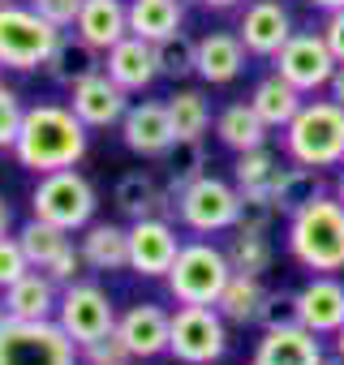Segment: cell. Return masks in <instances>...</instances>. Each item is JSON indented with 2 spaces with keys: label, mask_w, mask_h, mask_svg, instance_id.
Instances as JSON below:
<instances>
[{
  "label": "cell",
  "mask_w": 344,
  "mask_h": 365,
  "mask_svg": "<svg viewBox=\"0 0 344 365\" xmlns=\"http://www.w3.org/2000/svg\"><path fill=\"white\" fill-rule=\"evenodd\" d=\"M86 142H91V133H86L82 116L69 103H35L22 116L14 155H18L22 168H31V172L44 176V172L74 168L86 155Z\"/></svg>",
  "instance_id": "cell-1"
},
{
  "label": "cell",
  "mask_w": 344,
  "mask_h": 365,
  "mask_svg": "<svg viewBox=\"0 0 344 365\" xmlns=\"http://www.w3.org/2000/svg\"><path fill=\"white\" fill-rule=\"evenodd\" d=\"M288 254L305 271H344V202L318 194L297 215H288Z\"/></svg>",
  "instance_id": "cell-2"
},
{
  "label": "cell",
  "mask_w": 344,
  "mask_h": 365,
  "mask_svg": "<svg viewBox=\"0 0 344 365\" xmlns=\"http://www.w3.org/2000/svg\"><path fill=\"white\" fill-rule=\"evenodd\" d=\"M284 146L293 163L335 168L344 163V108L335 99H310L284 125Z\"/></svg>",
  "instance_id": "cell-3"
},
{
  "label": "cell",
  "mask_w": 344,
  "mask_h": 365,
  "mask_svg": "<svg viewBox=\"0 0 344 365\" xmlns=\"http://www.w3.org/2000/svg\"><path fill=\"white\" fill-rule=\"evenodd\" d=\"M65 31H56L48 18H39L31 5L14 0L0 5V65L14 73H35L48 65V56L56 52Z\"/></svg>",
  "instance_id": "cell-4"
},
{
  "label": "cell",
  "mask_w": 344,
  "mask_h": 365,
  "mask_svg": "<svg viewBox=\"0 0 344 365\" xmlns=\"http://www.w3.org/2000/svg\"><path fill=\"white\" fill-rule=\"evenodd\" d=\"M163 279H168V292L177 305H216L224 284L233 279L228 250H220L211 241H190V245H181L177 262H172V271Z\"/></svg>",
  "instance_id": "cell-5"
},
{
  "label": "cell",
  "mask_w": 344,
  "mask_h": 365,
  "mask_svg": "<svg viewBox=\"0 0 344 365\" xmlns=\"http://www.w3.org/2000/svg\"><path fill=\"white\" fill-rule=\"evenodd\" d=\"M95 185L78 172V168H61V172H44L39 185L31 190V215L48 220L65 232H82L86 224H95Z\"/></svg>",
  "instance_id": "cell-6"
},
{
  "label": "cell",
  "mask_w": 344,
  "mask_h": 365,
  "mask_svg": "<svg viewBox=\"0 0 344 365\" xmlns=\"http://www.w3.org/2000/svg\"><path fill=\"white\" fill-rule=\"evenodd\" d=\"M0 365H82V356L56 318L48 322L5 318L0 322Z\"/></svg>",
  "instance_id": "cell-7"
},
{
  "label": "cell",
  "mask_w": 344,
  "mask_h": 365,
  "mask_svg": "<svg viewBox=\"0 0 344 365\" xmlns=\"http://www.w3.org/2000/svg\"><path fill=\"white\" fill-rule=\"evenodd\" d=\"M228 348V322L216 305H181L172 314L168 352L181 365H211Z\"/></svg>",
  "instance_id": "cell-8"
},
{
  "label": "cell",
  "mask_w": 344,
  "mask_h": 365,
  "mask_svg": "<svg viewBox=\"0 0 344 365\" xmlns=\"http://www.w3.org/2000/svg\"><path fill=\"white\" fill-rule=\"evenodd\" d=\"M177 211H181V224L194 232H207V237L228 232L241 220V190L228 185V180H216V176H198L194 185H186L177 194Z\"/></svg>",
  "instance_id": "cell-9"
},
{
  "label": "cell",
  "mask_w": 344,
  "mask_h": 365,
  "mask_svg": "<svg viewBox=\"0 0 344 365\" xmlns=\"http://www.w3.org/2000/svg\"><path fill=\"white\" fill-rule=\"evenodd\" d=\"M56 322L61 331L82 348L108 331H116V305L108 297V288L91 284V279H78V284H65L61 288V305H56Z\"/></svg>",
  "instance_id": "cell-10"
},
{
  "label": "cell",
  "mask_w": 344,
  "mask_h": 365,
  "mask_svg": "<svg viewBox=\"0 0 344 365\" xmlns=\"http://www.w3.org/2000/svg\"><path fill=\"white\" fill-rule=\"evenodd\" d=\"M271 61H275V73L288 78L301 95L331 86V78H335V69H340V61H335V52L327 48V39H323V35H310V31H301V35L293 31V39H288Z\"/></svg>",
  "instance_id": "cell-11"
},
{
  "label": "cell",
  "mask_w": 344,
  "mask_h": 365,
  "mask_svg": "<svg viewBox=\"0 0 344 365\" xmlns=\"http://www.w3.org/2000/svg\"><path fill=\"white\" fill-rule=\"evenodd\" d=\"M181 254V241L172 232V224L163 215H151V220H133L129 224V271L142 275V279H163L172 271Z\"/></svg>",
  "instance_id": "cell-12"
},
{
  "label": "cell",
  "mask_w": 344,
  "mask_h": 365,
  "mask_svg": "<svg viewBox=\"0 0 344 365\" xmlns=\"http://www.w3.org/2000/svg\"><path fill=\"white\" fill-rule=\"evenodd\" d=\"M121 138L133 155L142 159H163L172 146H177V129H172V116H168V103H155V99H142V103H129L125 120H121Z\"/></svg>",
  "instance_id": "cell-13"
},
{
  "label": "cell",
  "mask_w": 344,
  "mask_h": 365,
  "mask_svg": "<svg viewBox=\"0 0 344 365\" xmlns=\"http://www.w3.org/2000/svg\"><path fill=\"white\" fill-rule=\"evenodd\" d=\"M69 108L82 116L86 129H108V125H121L125 112H129V91L121 82H112L103 69L82 78L78 86H69Z\"/></svg>",
  "instance_id": "cell-14"
},
{
  "label": "cell",
  "mask_w": 344,
  "mask_h": 365,
  "mask_svg": "<svg viewBox=\"0 0 344 365\" xmlns=\"http://www.w3.org/2000/svg\"><path fill=\"white\" fill-rule=\"evenodd\" d=\"M168 331H172V314L159 309L155 301H138L116 318V335L133 361H151V356L168 352Z\"/></svg>",
  "instance_id": "cell-15"
},
{
  "label": "cell",
  "mask_w": 344,
  "mask_h": 365,
  "mask_svg": "<svg viewBox=\"0 0 344 365\" xmlns=\"http://www.w3.org/2000/svg\"><path fill=\"white\" fill-rule=\"evenodd\" d=\"M323 348H318V335L305 331L301 322H284V327H267L258 348H254V361L250 365H323Z\"/></svg>",
  "instance_id": "cell-16"
},
{
  "label": "cell",
  "mask_w": 344,
  "mask_h": 365,
  "mask_svg": "<svg viewBox=\"0 0 344 365\" xmlns=\"http://www.w3.org/2000/svg\"><path fill=\"white\" fill-rule=\"evenodd\" d=\"M5 301V318H22V322H48L56 318V305H61V284L48 275V271H26L18 284H9L0 292Z\"/></svg>",
  "instance_id": "cell-17"
},
{
  "label": "cell",
  "mask_w": 344,
  "mask_h": 365,
  "mask_svg": "<svg viewBox=\"0 0 344 365\" xmlns=\"http://www.w3.org/2000/svg\"><path fill=\"white\" fill-rule=\"evenodd\" d=\"M237 35H241L246 52L275 56L293 39V18H288V9L280 5V0H254V5L246 9V18H241V26H237Z\"/></svg>",
  "instance_id": "cell-18"
},
{
  "label": "cell",
  "mask_w": 344,
  "mask_h": 365,
  "mask_svg": "<svg viewBox=\"0 0 344 365\" xmlns=\"http://www.w3.org/2000/svg\"><path fill=\"white\" fill-rule=\"evenodd\" d=\"M297 322L314 335H335L344 327V284L335 275H318L297 292Z\"/></svg>",
  "instance_id": "cell-19"
},
{
  "label": "cell",
  "mask_w": 344,
  "mask_h": 365,
  "mask_svg": "<svg viewBox=\"0 0 344 365\" xmlns=\"http://www.w3.org/2000/svg\"><path fill=\"white\" fill-rule=\"evenodd\" d=\"M103 73H108L112 82H121L129 95H133V91H146V86L159 78L155 43H151V39H138V35H125L116 48L103 52Z\"/></svg>",
  "instance_id": "cell-20"
},
{
  "label": "cell",
  "mask_w": 344,
  "mask_h": 365,
  "mask_svg": "<svg viewBox=\"0 0 344 365\" xmlns=\"http://www.w3.org/2000/svg\"><path fill=\"white\" fill-rule=\"evenodd\" d=\"M74 35L91 43L95 52L116 48L129 35V5L125 0H82V14L74 22Z\"/></svg>",
  "instance_id": "cell-21"
},
{
  "label": "cell",
  "mask_w": 344,
  "mask_h": 365,
  "mask_svg": "<svg viewBox=\"0 0 344 365\" xmlns=\"http://www.w3.org/2000/svg\"><path fill=\"white\" fill-rule=\"evenodd\" d=\"M112 202H116V211L133 224V220H151V215H168L172 207H177V202H172L159 185H155V176L151 172H125L121 180H116V190H112Z\"/></svg>",
  "instance_id": "cell-22"
},
{
  "label": "cell",
  "mask_w": 344,
  "mask_h": 365,
  "mask_svg": "<svg viewBox=\"0 0 344 365\" xmlns=\"http://www.w3.org/2000/svg\"><path fill=\"white\" fill-rule=\"evenodd\" d=\"M241 69H246V43H241V35L211 31V35L198 39V78H203V82L224 86V82H233Z\"/></svg>",
  "instance_id": "cell-23"
},
{
  "label": "cell",
  "mask_w": 344,
  "mask_h": 365,
  "mask_svg": "<svg viewBox=\"0 0 344 365\" xmlns=\"http://www.w3.org/2000/svg\"><path fill=\"white\" fill-rule=\"evenodd\" d=\"M91 271H129V228L116 224H86L78 241Z\"/></svg>",
  "instance_id": "cell-24"
},
{
  "label": "cell",
  "mask_w": 344,
  "mask_h": 365,
  "mask_svg": "<svg viewBox=\"0 0 344 365\" xmlns=\"http://www.w3.org/2000/svg\"><path fill=\"white\" fill-rule=\"evenodd\" d=\"M284 159L271 150V146H254V150H241L237 155V168H233V176H237V190L241 194H254V198H271L275 194V185L284 180Z\"/></svg>",
  "instance_id": "cell-25"
},
{
  "label": "cell",
  "mask_w": 344,
  "mask_h": 365,
  "mask_svg": "<svg viewBox=\"0 0 344 365\" xmlns=\"http://www.w3.org/2000/svg\"><path fill=\"white\" fill-rule=\"evenodd\" d=\"M186 22V5L181 0H129V35L138 39H168V35H177Z\"/></svg>",
  "instance_id": "cell-26"
},
{
  "label": "cell",
  "mask_w": 344,
  "mask_h": 365,
  "mask_svg": "<svg viewBox=\"0 0 344 365\" xmlns=\"http://www.w3.org/2000/svg\"><path fill=\"white\" fill-rule=\"evenodd\" d=\"M250 103H254V112L267 120V129H284L297 112H301V91L288 82V78H280V73H271V78H263L258 86H254V95H250Z\"/></svg>",
  "instance_id": "cell-27"
},
{
  "label": "cell",
  "mask_w": 344,
  "mask_h": 365,
  "mask_svg": "<svg viewBox=\"0 0 344 365\" xmlns=\"http://www.w3.org/2000/svg\"><path fill=\"white\" fill-rule=\"evenodd\" d=\"M216 133L228 150H254V146H267V120L254 112V103H228L220 116H216Z\"/></svg>",
  "instance_id": "cell-28"
},
{
  "label": "cell",
  "mask_w": 344,
  "mask_h": 365,
  "mask_svg": "<svg viewBox=\"0 0 344 365\" xmlns=\"http://www.w3.org/2000/svg\"><path fill=\"white\" fill-rule=\"evenodd\" d=\"M103 69V61H99V52L91 48V43H74V39H65L61 35V43H56V52L48 56V65H44V73L52 78V82H61V86H78L82 78H91V73H99Z\"/></svg>",
  "instance_id": "cell-29"
},
{
  "label": "cell",
  "mask_w": 344,
  "mask_h": 365,
  "mask_svg": "<svg viewBox=\"0 0 344 365\" xmlns=\"http://www.w3.org/2000/svg\"><path fill=\"white\" fill-rule=\"evenodd\" d=\"M263 301H267V292H263L258 275H241V271H233V279L224 284L216 309L224 314V322H241V327H246V322H258Z\"/></svg>",
  "instance_id": "cell-30"
},
{
  "label": "cell",
  "mask_w": 344,
  "mask_h": 365,
  "mask_svg": "<svg viewBox=\"0 0 344 365\" xmlns=\"http://www.w3.org/2000/svg\"><path fill=\"white\" fill-rule=\"evenodd\" d=\"M18 241H22V250H26V258H31V267H39V271H48L74 241H69V232L65 228H56V224H48V220H26L22 224V232H18Z\"/></svg>",
  "instance_id": "cell-31"
},
{
  "label": "cell",
  "mask_w": 344,
  "mask_h": 365,
  "mask_svg": "<svg viewBox=\"0 0 344 365\" xmlns=\"http://www.w3.org/2000/svg\"><path fill=\"white\" fill-rule=\"evenodd\" d=\"M323 194V180H318V168H305V163H297V168H288L284 172V180L275 185V194H271V202H275V211L280 215H297L305 202H314Z\"/></svg>",
  "instance_id": "cell-32"
},
{
  "label": "cell",
  "mask_w": 344,
  "mask_h": 365,
  "mask_svg": "<svg viewBox=\"0 0 344 365\" xmlns=\"http://www.w3.org/2000/svg\"><path fill=\"white\" fill-rule=\"evenodd\" d=\"M168 185L172 194H181L186 185H194L198 176H207V150H203V138H177V146H172L168 155Z\"/></svg>",
  "instance_id": "cell-33"
},
{
  "label": "cell",
  "mask_w": 344,
  "mask_h": 365,
  "mask_svg": "<svg viewBox=\"0 0 344 365\" xmlns=\"http://www.w3.org/2000/svg\"><path fill=\"white\" fill-rule=\"evenodd\" d=\"M168 116H172L177 138H203V133L211 129V103H207L198 91H177V95H168Z\"/></svg>",
  "instance_id": "cell-34"
},
{
  "label": "cell",
  "mask_w": 344,
  "mask_h": 365,
  "mask_svg": "<svg viewBox=\"0 0 344 365\" xmlns=\"http://www.w3.org/2000/svg\"><path fill=\"white\" fill-rule=\"evenodd\" d=\"M155 61H159V78H190L198 73V39H190L186 31L168 35L155 43Z\"/></svg>",
  "instance_id": "cell-35"
},
{
  "label": "cell",
  "mask_w": 344,
  "mask_h": 365,
  "mask_svg": "<svg viewBox=\"0 0 344 365\" xmlns=\"http://www.w3.org/2000/svg\"><path fill=\"white\" fill-rule=\"evenodd\" d=\"M228 262H233V271H241V275H263V271L271 267V241H267V232L237 228V237H233V245H228Z\"/></svg>",
  "instance_id": "cell-36"
},
{
  "label": "cell",
  "mask_w": 344,
  "mask_h": 365,
  "mask_svg": "<svg viewBox=\"0 0 344 365\" xmlns=\"http://www.w3.org/2000/svg\"><path fill=\"white\" fill-rule=\"evenodd\" d=\"M22 116H26V108H22V95H18L14 86H5V82H0V150H14V142H18V129H22Z\"/></svg>",
  "instance_id": "cell-37"
},
{
  "label": "cell",
  "mask_w": 344,
  "mask_h": 365,
  "mask_svg": "<svg viewBox=\"0 0 344 365\" xmlns=\"http://www.w3.org/2000/svg\"><path fill=\"white\" fill-rule=\"evenodd\" d=\"M78 356H82V365H121V361H133L116 331H108V335H99V339H91V344H82V348H78Z\"/></svg>",
  "instance_id": "cell-38"
},
{
  "label": "cell",
  "mask_w": 344,
  "mask_h": 365,
  "mask_svg": "<svg viewBox=\"0 0 344 365\" xmlns=\"http://www.w3.org/2000/svg\"><path fill=\"white\" fill-rule=\"evenodd\" d=\"M26 271H35V267H31L22 241L18 237H0V292H5L9 284H18Z\"/></svg>",
  "instance_id": "cell-39"
},
{
  "label": "cell",
  "mask_w": 344,
  "mask_h": 365,
  "mask_svg": "<svg viewBox=\"0 0 344 365\" xmlns=\"http://www.w3.org/2000/svg\"><path fill=\"white\" fill-rule=\"evenodd\" d=\"M275 215H280V211H275V202H271V198H254V194H241V220H237V228H250V232H267Z\"/></svg>",
  "instance_id": "cell-40"
},
{
  "label": "cell",
  "mask_w": 344,
  "mask_h": 365,
  "mask_svg": "<svg viewBox=\"0 0 344 365\" xmlns=\"http://www.w3.org/2000/svg\"><path fill=\"white\" fill-rule=\"evenodd\" d=\"M26 5H31L39 18H48L56 31H69V26L78 22V14H82V0H26Z\"/></svg>",
  "instance_id": "cell-41"
},
{
  "label": "cell",
  "mask_w": 344,
  "mask_h": 365,
  "mask_svg": "<svg viewBox=\"0 0 344 365\" xmlns=\"http://www.w3.org/2000/svg\"><path fill=\"white\" fill-rule=\"evenodd\" d=\"M258 322L263 331L267 327H284V322H297V297H280V292H267L263 309H258Z\"/></svg>",
  "instance_id": "cell-42"
},
{
  "label": "cell",
  "mask_w": 344,
  "mask_h": 365,
  "mask_svg": "<svg viewBox=\"0 0 344 365\" xmlns=\"http://www.w3.org/2000/svg\"><path fill=\"white\" fill-rule=\"evenodd\" d=\"M82 267H86L82 250H78V245H69V250H65V254H61V258L48 267V275H52V279L65 288V284H78V279H82Z\"/></svg>",
  "instance_id": "cell-43"
},
{
  "label": "cell",
  "mask_w": 344,
  "mask_h": 365,
  "mask_svg": "<svg viewBox=\"0 0 344 365\" xmlns=\"http://www.w3.org/2000/svg\"><path fill=\"white\" fill-rule=\"evenodd\" d=\"M323 39H327V48L335 52V61L344 65V9H335V14L327 18V26H323Z\"/></svg>",
  "instance_id": "cell-44"
},
{
  "label": "cell",
  "mask_w": 344,
  "mask_h": 365,
  "mask_svg": "<svg viewBox=\"0 0 344 365\" xmlns=\"http://www.w3.org/2000/svg\"><path fill=\"white\" fill-rule=\"evenodd\" d=\"M9 228H14V207H9L5 194H0V237H9Z\"/></svg>",
  "instance_id": "cell-45"
},
{
  "label": "cell",
  "mask_w": 344,
  "mask_h": 365,
  "mask_svg": "<svg viewBox=\"0 0 344 365\" xmlns=\"http://www.w3.org/2000/svg\"><path fill=\"white\" fill-rule=\"evenodd\" d=\"M331 99L344 108V65H340V69H335V78H331Z\"/></svg>",
  "instance_id": "cell-46"
},
{
  "label": "cell",
  "mask_w": 344,
  "mask_h": 365,
  "mask_svg": "<svg viewBox=\"0 0 344 365\" xmlns=\"http://www.w3.org/2000/svg\"><path fill=\"white\" fill-rule=\"evenodd\" d=\"M314 9H327V14H335V9H344V0H310Z\"/></svg>",
  "instance_id": "cell-47"
},
{
  "label": "cell",
  "mask_w": 344,
  "mask_h": 365,
  "mask_svg": "<svg viewBox=\"0 0 344 365\" xmlns=\"http://www.w3.org/2000/svg\"><path fill=\"white\" fill-rule=\"evenodd\" d=\"M198 5H207V9H233V5H241V0H198Z\"/></svg>",
  "instance_id": "cell-48"
},
{
  "label": "cell",
  "mask_w": 344,
  "mask_h": 365,
  "mask_svg": "<svg viewBox=\"0 0 344 365\" xmlns=\"http://www.w3.org/2000/svg\"><path fill=\"white\" fill-rule=\"evenodd\" d=\"M335 356H340V361H344V327H340V331H335Z\"/></svg>",
  "instance_id": "cell-49"
},
{
  "label": "cell",
  "mask_w": 344,
  "mask_h": 365,
  "mask_svg": "<svg viewBox=\"0 0 344 365\" xmlns=\"http://www.w3.org/2000/svg\"><path fill=\"white\" fill-rule=\"evenodd\" d=\"M335 198L344 202V172H340V185H335Z\"/></svg>",
  "instance_id": "cell-50"
},
{
  "label": "cell",
  "mask_w": 344,
  "mask_h": 365,
  "mask_svg": "<svg viewBox=\"0 0 344 365\" xmlns=\"http://www.w3.org/2000/svg\"><path fill=\"white\" fill-rule=\"evenodd\" d=\"M323 365H344V361H340V356H335V361H323Z\"/></svg>",
  "instance_id": "cell-51"
},
{
  "label": "cell",
  "mask_w": 344,
  "mask_h": 365,
  "mask_svg": "<svg viewBox=\"0 0 344 365\" xmlns=\"http://www.w3.org/2000/svg\"><path fill=\"white\" fill-rule=\"evenodd\" d=\"M0 322H5V301H0Z\"/></svg>",
  "instance_id": "cell-52"
},
{
  "label": "cell",
  "mask_w": 344,
  "mask_h": 365,
  "mask_svg": "<svg viewBox=\"0 0 344 365\" xmlns=\"http://www.w3.org/2000/svg\"><path fill=\"white\" fill-rule=\"evenodd\" d=\"M0 82H5V65H0Z\"/></svg>",
  "instance_id": "cell-53"
},
{
  "label": "cell",
  "mask_w": 344,
  "mask_h": 365,
  "mask_svg": "<svg viewBox=\"0 0 344 365\" xmlns=\"http://www.w3.org/2000/svg\"><path fill=\"white\" fill-rule=\"evenodd\" d=\"M0 5H14V0H0Z\"/></svg>",
  "instance_id": "cell-54"
},
{
  "label": "cell",
  "mask_w": 344,
  "mask_h": 365,
  "mask_svg": "<svg viewBox=\"0 0 344 365\" xmlns=\"http://www.w3.org/2000/svg\"><path fill=\"white\" fill-rule=\"evenodd\" d=\"M121 365H133V361H121Z\"/></svg>",
  "instance_id": "cell-55"
}]
</instances>
